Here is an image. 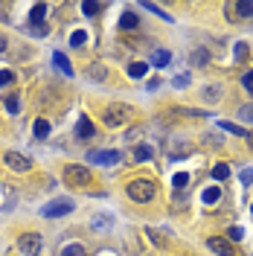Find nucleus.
I'll return each mask as SVG.
<instances>
[{"label":"nucleus","instance_id":"dca6fc26","mask_svg":"<svg viewBox=\"0 0 253 256\" xmlns=\"http://www.w3.org/2000/svg\"><path fill=\"white\" fill-rule=\"evenodd\" d=\"M204 204L207 207H213V204H219V198H221V189L219 187H210V189H204Z\"/></svg>","mask_w":253,"mask_h":256},{"label":"nucleus","instance_id":"4468645a","mask_svg":"<svg viewBox=\"0 0 253 256\" xmlns=\"http://www.w3.org/2000/svg\"><path fill=\"white\" fill-rule=\"evenodd\" d=\"M87 79H93V82H105V79H108V70H105V64H90V70H87Z\"/></svg>","mask_w":253,"mask_h":256},{"label":"nucleus","instance_id":"393cba45","mask_svg":"<svg viewBox=\"0 0 253 256\" xmlns=\"http://www.w3.org/2000/svg\"><path fill=\"white\" fill-rule=\"evenodd\" d=\"M146 9H149V12H154V15H160L163 20H166V23H175V17L169 15V12H163L160 6H154V3H146Z\"/></svg>","mask_w":253,"mask_h":256},{"label":"nucleus","instance_id":"7c9ffc66","mask_svg":"<svg viewBox=\"0 0 253 256\" xmlns=\"http://www.w3.org/2000/svg\"><path fill=\"white\" fill-rule=\"evenodd\" d=\"M242 85H245V90H248V93H253V70L242 73Z\"/></svg>","mask_w":253,"mask_h":256},{"label":"nucleus","instance_id":"0eeeda50","mask_svg":"<svg viewBox=\"0 0 253 256\" xmlns=\"http://www.w3.org/2000/svg\"><path fill=\"white\" fill-rule=\"evenodd\" d=\"M3 163H6L12 172H29L32 169V160H29L26 154H20V152H6L3 154Z\"/></svg>","mask_w":253,"mask_h":256},{"label":"nucleus","instance_id":"f704fd0d","mask_svg":"<svg viewBox=\"0 0 253 256\" xmlns=\"http://www.w3.org/2000/svg\"><path fill=\"white\" fill-rule=\"evenodd\" d=\"M186 181H189L186 175H178V178H175V187H186Z\"/></svg>","mask_w":253,"mask_h":256},{"label":"nucleus","instance_id":"4c0bfd02","mask_svg":"<svg viewBox=\"0 0 253 256\" xmlns=\"http://www.w3.org/2000/svg\"><path fill=\"white\" fill-rule=\"evenodd\" d=\"M248 146L253 149V131H248Z\"/></svg>","mask_w":253,"mask_h":256},{"label":"nucleus","instance_id":"cd10ccee","mask_svg":"<svg viewBox=\"0 0 253 256\" xmlns=\"http://www.w3.org/2000/svg\"><path fill=\"white\" fill-rule=\"evenodd\" d=\"M82 12H84L87 17L99 15V12H102V3H82Z\"/></svg>","mask_w":253,"mask_h":256},{"label":"nucleus","instance_id":"9b49d317","mask_svg":"<svg viewBox=\"0 0 253 256\" xmlns=\"http://www.w3.org/2000/svg\"><path fill=\"white\" fill-rule=\"evenodd\" d=\"M111 227H114V219H111V216H93V219H90V230L105 233V230H111Z\"/></svg>","mask_w":253,"mask_h":256},{"label":"nucleus","instance_id":"aec40b11","mask_svg":"<svg viewBox=\"0 0 253 256\" xmlns=\"http://www.w3.org/2000/svg\"><path fill=\"white\" fill-rule=\"evenodd\" d=\"M219 125L224 128V131H230V134H236V137H245V140H248V131H245L242 125H236V122H227V120H221Z\"/></svg>","mask_w":253,"mask_h":256},{"label":"nucleus","instance_id":"c756f323","mask_svg":"<svg viewBox=\"0 0 253 256\" xmlns=\"http://www.w3.org/2000/svg\"><path fill=\"white\" fill-rule=\"evenodd\" d=\"M6 111H9V114H17V111H20V102H17V96H6Z\"/></svg>","mask_w":253,"mask_h":256},{"label":"nucleus","instance_id":"ddd939ff","mask_svg":"<svg viewBox=\"0 0 253 256\" xmlns=\"http://www.w3.org/2000/svg\"><path fill=\"white\" fill-rule=\"evenodd\" d=\"M52 61H55V67L61 70L64 76H73V64L64 58V52H52Z\"/></svg>","mask_w":253,"mask_h":256},{"label":"nucleus","instance_id":"6e6552de","mask_svg":"<svg viewBox=\"0 0 253 256\" xmlns=\"http://www.w3.org/2000/svg\"><path fill=\"white\" fill-rule=\"evenodd\" d=\"M207 248L219 256H233V245L227 239H219V236H210V239H207Z\"/></svg>","mask_w":253,"mask_h":256},{"label":"nucleus","instance_id":"72a5a7b5","mask_svg":"<svg viewBox=\"0 0 253 256\" xmlns=\"http://www.w3.org/2000/svg\"><path fill=\"white\" fill-rule=\"evenodd\" d=\"M245 55H248V47H245V44H239V47H236V58H245Z\"/></svg>","mask_w":253,"mask_h":256},{"label":"nucleus","instance_id":"2eb2a0df","mask_svg":"<svg viewBox=\"0 0 253 256\" xmlns=\"http://www.w3.org/2000/svg\"><path fill=\"white\" fill-rule=\"evenodd\" d=\"M146 70H149L146 61H131V64H128V76H131V79H143V76H146Z\"/></svg>","mask_w":253,"mask_h":256},{"label":"nucleus","instance_id":"2f4dec72","mask_svg":"<svg viewBox=\"0 0 253 256\" xmlns=\"http://www.w3.org/2000/svg\"><path fill=\"white\" fill-rule=\"evenodd\" d=\"M172 85H175V87H189V73H184V76H175V79H172Z\"/></svg>","mask_w":253,"mask_h":256},{"label":"nucleus","instance_id":"423d86ee","mask_svg":"<svg viewBox=\"0 0 253 256\" xmlns=\"http://www.w3.org/2000/svg\"><path fill=\"white\" fill-rule=\"evenodd\" d=\"M131 114H134V108H131V105H122V102L111 105V108H108V114H105V125L117 128V125H122V122L128 120Z\"/></svg>","mask_w":253,"mask_h":256},{"label":"nucleus","instance_id":"a878e982","mask_svg":"<svg viewBox=\"0 0 253 256\" xmlns=\"http://www.w3.org/2000/svg\"><path fill=\"white\" fill-rule=\"evenodd\" d=\"M84 41H87V32L84 29H76V32L70 35V44L73 47H84Z\"/></svg>","mask_w":253,"mask_h":256},{"label":"nucleus","instance_id":"412c9836","mask_svg":"<svg viewBox=\"0 0 253 256\" xmlns=\"http://www.w3.org/2000/svg\"><path fill=\"white\" fill-rule=\"evenodd\" d=\"M236 15L239 17H253V3H251V0H242V3H236Z\"/></svg>","mask_w":253,"mask_h":256},{"label":"nucleus","instance_id":"58836bf2","mask_svg":"<svg viewBox=\"0 0 253 256\" xmlns=\"http://www.w3.org/2000/svg\"><path fill=\"white\" fill-rule=\"evenodd\" d=\"M0 52H6V38H0Z\"/></svg>","mask_w":253,"mask_h":256},{"label":"nucleus","instance_id":"9d476101","mask_svg":"<svg viewBox=\"0 0 253 256\" xmlns=\"http://www.w3.org/2000/svg\"><path fill=\"white\" fill-rule=\"evenodd\" d=\"M149 61H152V67H166L169 61H172V52L169 50H152Z\"/></svg>","mask_w":253,"mask_h":256},{"label":"nucleus","instance_id":"f03ea898","mask_svg":"<svg viewBox=\"0 0 253 256\" xmlns=\"http://www.w3.org/2000/svg\"><path fill=\"white\" fill-rule=\"evenodd\" d=\"M64 181H67L70 187L84 189V187H90V184H93V175H90V169H87V166L70 163V166H64Z\"/></svg>","mask_w":253,"mask_h":256},{"label":"nucleus","instance_id":"b1692460","mask_svg":"<svg viewBox=\"0 0 253 256\" xmlns=\"http://www.w3.org/2000/svg\"><path fill=\"white\" fill-rule=\"evenodd\" d=\"M47 134H50V122H47V120H35V137H38V140H44Z\"/></svg>","mask_w":253,"mask_h":256},{"label":"nucleus","instance_id":"39448f33","mask_svg":"<svg viewBox=\"0 0 253 256\" xmlns=\"http://www.w3.org/2000/svg\"><path fill=\"white\" fill-rule=\"evenodd\" d=\"M119 157L122 154L117 149H93V152H87V160L93 163V166H117Z\"/></svg>","mask_w":253,"mask_h":256},{"label":"nucleus","instance_id":"f3484780","mask_svg":"<svg viewBox=\"0 0 253 256\" xmlns=\"http://www.w3.org/2000/svg\"><path fill=\"white\" fill-rule=\"evenodd\" d=\"M137 23H140V17L134 12H122V17H119V26L122 29H137Z\"/></svg>","mask_w":253,"mask_h":256},{"label":"nucleus","instance_id":"6ab92c4d","mask_svg":"<svg viewBox=\"0 0 253 256\" xmlns=\"http://www.w3.org/2000/svg\"><path fill=\"white\" fill-rule=\"evenodd\" d=\"M61 256H84V245H79V242H70V245H64V248H61Z\"/></svg>","mask_w":253,"mask_h":256},{"label":"nucleus","instance_id":"c85d7f7f","mask_svg":"<svg viewBox=\"0 0 253 256\" xmlns=\"http://www.w3.org/2000/svg\"><path fill=\"white\" fill-rule=\"evenodd\" d=\"M15 85V73L12 70H0V87H9Z\"/></svg>","mask_w":253,"mask_h":256},{"label":"nucleus","instance_id":"7ed1b4c3","mask_svg":"<svg viewBox=\"0 0 253 256\" xmlns=\"http://www.w3.org/2000/svg\"><path fill=\"white\" fill-rule=\"evenodd\" d=\"M73 210H76V201L73 198H55V201L41 207V216L44 219H61V216H70Z\"/></svg>","mask_w":253,"mask_h":256},{"label":"nucleus","instance_id":"ea45409f","mask_svg":"<svg viewBox=\"0 0 253 256\" xmlns=\"http://www.w3.org/2000/svg\"><path fill=\"white\" fill-rule=\"evenodd\" d=\"M251 213H253V207H251Z\"/></svg>","mask_w":253,"mask_h":256},{"label":"nucleus","instance_id":"20e7f679","mask_svg":"<svg viewBox=\"0 0 253 256\" xmlns=\"http://www.w3.org/2000/svg\"><path fill=\"white\" fill-rule=\"evenodd\" d=\"M41 248H44L41 233H23V236L17 239V254L20 256H38L41 254Z\"/></svg>","mask_w":253,"mask_h":256},{"label":"nucleus","instance_id":"473e14b6","mask_svg":"<svg viewBox=\"0 0 253 256\" xmlns=\"http://www.w3.org/2000/svg\"><path fill=\"white\" fill-rule=\"evenodd\" d=\"M239 178H242V184H253V169H242Z\"/></svg>","mask_w":253,"mask_h":256},{"label":"nucleus","instance_id":"5701e85b","mask_svg":"<svg viewBox=\"0 0 253 256\" xmlns=\"http://www.w3.org/2000/svg\"><path fill=\"white\" fill-rule=\"evenodd\" d=\"M213 178H216V181H227V178H230V166H227V163L213 166Z\"/></svg>","mask_w":253,"mask_h":256},{"label":"nucleus","instance_id":"a211bd4d","mask_svg":"<svg viewBox=\"0 0 253 256\" xmlns=\"http://www.w3.org/2000/svg\"><path fill=\"white\" fill-rule=\"evenodd\" d=\"M152 146H146V143H143V146H137L134 149V160L137 163H146V160H152Z\"/></svg>","mask_w":253,"mask_h":256},{"label":"nucleus","instance_id":"e433bc0d","mask_svg":"<svg viewBox=\"0 0 253 256\" xmlns=\"http://www.w3.org/2000/svg\"><path fill=\"white\" fill-rule=\"evenodd\" d=\"M157 87H160V79H152V82L146 85V90H157Z\"/></svg>","mask_w":253,"mask_h":256},{"label":"nucleus","instance_id":"f8f14e48","mask_svg":"<svg viewBox=\"0 0 253 256\" xmlns=\"http://www.w3.org/2000/svg\"><path fill=\"white\" fill-rule=\"evenodd\" d=\"M221 90H224V87H221V85H204L201 96H204V99H207V102H219L221 96H224Z\"/></svg>","mask_w":253,"mask_h":256},{"label":"nucleus","instance_id":"4be33fe9","mask_svg":"<svg viewBox=\"0 0 253 256\" xmlns=\"http://www.w3.org/2000/svg\"><path fill=\"white\" fill-rule=\"evenodd\" d=\"M207 61H210V52L207 50H195L192 52V67H204Z\"/></svg>","mask_w":253,"mask_h":256},{"label":"nucleus","instance_id":"f257e3e1","mask_svg":"<svg viewBox=\"0 0 253 256\" xmlns=\"http://www.w3.org/2000/svg\"><path fill=\"white\" fill-rule=\"evenodd\" d=\"M125 192H128V198L137 201V204H149L154 195H157V187H154V181H149V178H134V181L125 184Z\"/></svg>","mask_w":253,"mask_h":256},{"label":"nucleus","instance_id":"1a4fd4ad","mask_svg":"<svg viewBox=\"0 0 253 256\" xmlns=\"http://www.w3.org/2000/svg\"><path fill=\"white\" fill-rule=\"evenodd\" d=\"M93 134H96V125L87 117H79V122H76V140H90Z\"/></svg>","mask_w":253,"mask_h":256},{"label":"nucleus","instance_id":"bb28decb","mask_svg":"<svg viewBox=\"0 0 253 256\" xmlns=\"http://www.w3.org/2000/svg\"><path fill=\"white\" fill-rule=\"evenodd\" d=\"M239 120L253 122V102H248V105H242V108H239Z\"/></svg>","mask_w":253,"mask_h":256},{"label":"nucleus","instance_id":"c9c22d12","mask_svg":"<svg viewBox=\"0 0 253 256\" xmlns=\"http://www.w3.org/2000/svg\"><path fill=\"white\" fill-rule=\"evenodd\" d=\"M230 236H233V239H242V236H245V233H242V227H233V230H230Z\"/></svg>","mask_w":253,"mask_h":256}]
</instances>
